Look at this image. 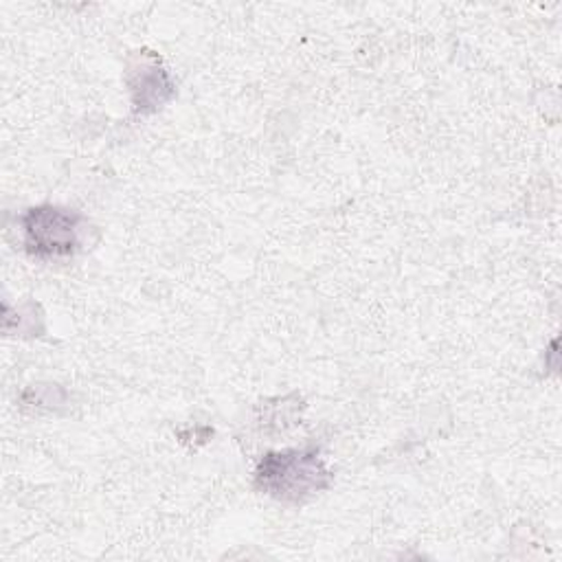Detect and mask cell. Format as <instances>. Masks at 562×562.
I'll return each instance as SVG.
<instances>
[{
  "label": "cell",
  "mask_w": 562,
  "mask_h": 562,
  "mask_svg": "<svg viewBox=\"0 0 562 562\" xmlns=\"http://www.w3.org/2000/svg\"><path fill=\"white\" fill-rule=\"evenodd\" d=\"M255 485L279 501L301 503L329 485V472L325 470L318 450L290 448L268 452L259 461Z\"/></svg>",
  "instance_id": "cell-1"
},
{
  "label": "cell",
  "mask_w": 562,
  "mask_h": 562,
  "mask_svg": "<svg viewBox=\"0 0 562 562\" xmlns=\"http://www.w3.org/2000/svg\"><path fill=\"white\" fill-rule=\"evenodd\" d=\"M83 217L77 211L42 204L22 215L24 246L29 255L40 259L70 257L81 246Z\"/></svg>",
  "instance_id": "cell-2"
},
{
  "label": "cell",
  "mask_w": 562,
  "mask_h": 562,
  "mask_svg": "<svg viewBox=\"0 0 562 562\" xmlns=\"http://www.w3.org/2000/svg\"><path fill=\"white\" fill-rule=\"evenodd\" d=\"M127 81L138 112H154L173 94V83L154 55H140L138 61L130 66Z\"/></svg>",
  "instance_id": "cell-3"
}]
</instances>
